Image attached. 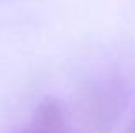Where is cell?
Listing matches in <instances>:
<instances>
[{"instance_id": "obj_1", "label": "cell", "mask_w": 135, "mask_h": 133, "mask_svg": "<svg viewBox=\"0 0 135 133\" xmlns=\"http://www.w3.org/2000/svg\"><path fill=\"white\" fill-rule=\"evenodd\" d=\"M123 104V90L111 82L92 87L84 97V116L94 133L106 131L116 120Z\"/></svg>"}, {"instance_id": "obj_2", "label": "cell", "mask_w": 135, "mask_h": 133, "mask_svg": "<svg viewBox=\"0 0 135 133\" xmlns=\"http://www.w3.org/2000/svg\"><path fill=\"white\" fill-rule=\"evenodd\" d=\"M21 133H74V128L62 104L46 99L34 109Z\"/></svg>"}, {"instance_id": "obj_3", "label": "cell", "mask_w": 135, "mask_h": 133, "mask_svg": "<svg viewBox=\"0 0 135 133\" xmlns=\"http://www.w3.org/2000/svg\"><path fill=\"white\" fill-rule=\"evenodd\" d=\"M130 133H135V123H133V126H132V131Z\"/></svg>"}]
</instances>
